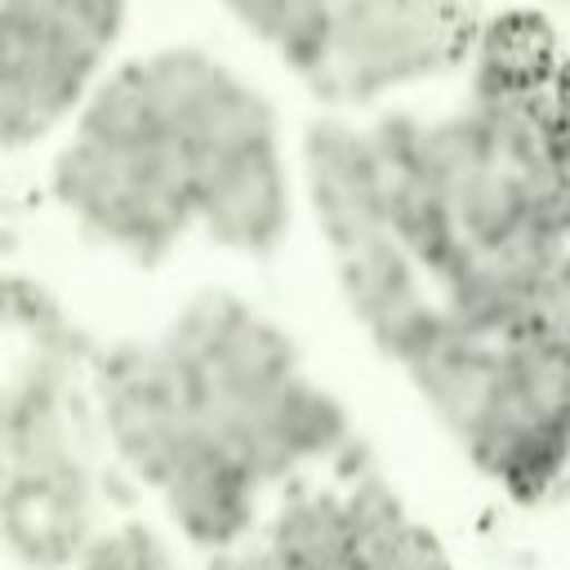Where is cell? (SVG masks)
Returning a JSON list of instances; mask_svg holds the SVG:
<instances>
[{
  "label": "cell",
  "instance_id": "cell-12",
  "mask_svg": "<svg viewBox=\"0 0 570 570\" xmlns=\"http://www.w3.org/2000/svg\"><path fill=\"white\" fill-rule=\"evenodd\" d=\"M561 334L570 338V303H566V312H561Z\"/></svg>",
  "mask_w": 570,
  "mask_h": 570
},
{
  "label": "cell",
  "instance_id": "cell-5",
  "mask_svg": "<svg viewBox=\"0 0 570 570\" xmlns=\"http://www.w3.org/2000/svg\"><path fill=\"white\" fill-rule=\"evenodd\" d=\"M503 499L534 508L570 481V338L561 325L494 338L490 370L445 432Z\"/></svg>",
  "mask_w": 570,
  "mask_h": 570
},
{
  "label": "cell",
  "instance_id": "cell-2",
  "mask_svg": "<svg viewBox=\"0 0 570 570\" xmlns=\"http://www.w3.org/2000/svg\"><path fill=\"white\" fill-rule=\"evenodd\" d=\"M53 205L94 245L156 267L196 232L191 174L147 53L116 58L49 165Z\"/></svg>",
  "mask_w": 570,
  "mask_h": 570
},
{
  "label": "cell",
  "instance_id": "cell-7",
  "mask_svg": "<svg viewBox=\"0 0 570 570\" xmlns=\"http://www.w3.org/2000/svg\"><path fill=\"white\" fill-rule=\"evenodd\" d=\"M472 18L463 0H334V49L321 85L330 107H370L463 67Z\"/></svg>",
  "mask_w": 570,
  "mask_h": 570
},
{
  "label": "cell",
  "instance_id": "cell-8",
  "mask_svg": "<svg viewBox=\"0 0 570 570\" xmlns=\"http://www.w3.org/2000/svg\"><path fill=\"white\" fill-rule=\"evenodd\" d=\"M566 49L548 13L512 4L472 27L463 76L472 98L490 102H539L561 67Z\"/></svg>",
  "mask_w": 570,
  "mask_h": 570
},
{
  "label": "cell",
  "instance_id": "cell-6",
  "mask_svg": "<svg viewBox=\"0 0 570 570\" xmlns=\"http://www.w3.org/2000/svg\"><path fill=\"white\" fill-rule=\"evenodd\" d=\"M129 27V0H0V134L9 151L67 129Z\"/></svg>",
  "mask_w": 570,
  "mask_h": 570
},
{
  "label": "cell",
  "instance_id": "cell-9",
  "mask_svg": "<svg viewBox=\"0 0 570 570\" xmlns=\"http://www.w3.org/2000/svg\"><path fill=\"white\" fill-rule=\"evenodd\" d=\"M227 18L254 36L307 89L321 85L334 49V0H218Z\"/></svg>",
  "mask_w": 570,
  "mask_h": 570
},
{
  "label": "cell",
  "instance_id": "cell-1",
  "mask_svg": "<svg viewBox=\"0 0 570 570\" xmlns=\"http://www.w3.org/2000/svg\"><path fill=\"white\" fill-rule=\"evenodd\" d=\"M183 401L258 472L294 485L352 445L347 405L307 374L294 338L236 289L191 294L156 334Z\"/></svg>",
  "mask_w": 570,
  "mask_h": 570
},
{
  "label": "cell",
  "instance_id": "cell-4",
  "mask_svg": "<svg viewBox=\"0 0 570 570\" xmlns=\"http://www.w3.org/2000/svg\"><path fill=\"white\" fill-rule=\"evenodd\" d=\"M76 356L36 352L4 392V543L31 570H71L98 534Z\"/></svg>",
  "mask_w": 570,
  "mask_h": 570
},
{
  "label": "cell",
  "instance_id": "cell-10",
  "mask_svg": "<svg viewBox=\"0 0 570 570\" xmlns=\"http://www.w3.org/2000/svg\"><path fill=\"white\" fill-rule=\"evenodd\" d=\"M71 570H183L174 543L147 521H116L98 530Z\"/></svg>",
  "mask_w": 570,
  "mask_h": 570
},
{
  "label": "cell",
  "instance_id": "cell-3",
  "mask_svg": "<svg viewBox=\"0 0 570 570\" xmlns=\"http://www.w3.org/2000/svg\"><path fill=\"white\" fill-rule=\"evenodd\" d=\"M169 107L187 174L196 232L240 258H272L298 214V156L276 102L258 80L200 45L147 53Z\"/></svg>",
  "mask_w": 570,
  "mask_h": 570
},
{
  "label": "cell",
  "instance_id": "cell-11",
  "mask_svg": "<svg viewBox=\"0 0 570 570\" xmlns=\"http://www.w3.org/2000/svg\"><path fill=\"white\" fill-rule=\"evenodd\" d=\"M543 102H548V111L557 116V125L570 134V49H566V58H561V67H557V76H552Z\"/></svg>",
  "mask_w": 570,
  "mask_h": 570
}]
</instances>
